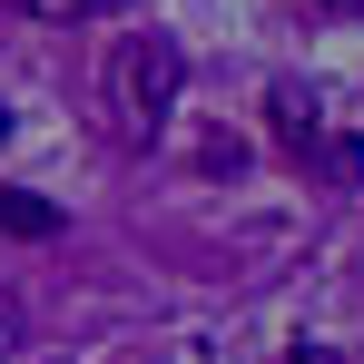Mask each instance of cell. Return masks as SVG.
I'll list each match as a JSON object with an SVG mask.
<instances>
[{
  "label": "cell",
  "mask_w": 364,
  "mask_h": 364,
  "mask_svg": "<svg viewBox=\"0 0 364 364\" xmlns=\"http://www.w3.org/2000/svg\"><path fill=\"white\" fill-rule=\"evenodd\" d=\"M30 20H60V30H89V20H119L128 0H20Z\"/></svg>",
  "instance_id": "cell-3"
},
{
  "label": "cell",
  "mask_w": 364,
  "mask_h": 364,
  "mask_svg": "<svg viewBox=\"0 0 364 364\" xmlns=\"http://www.w3.org/2000/svg\"><path fill=\"white\" fill-rule=\"evenodd\" d=\"M0 237H60V207L30 187H0Z\"/></svg>",
  "instance_id": "cell-2"
},
{
  "label": "cell",
  "mask_w": 364,
  "mask_h": 364,
  "mask_svg": "<svg viewBox=\"0 0 364 364\" xmlns=\"http://www.w3.org/2000/svg\"><path fill=\"white\" fill-rule=\"evenodd\" d=\"M286 364H315V355H286Z\"/></svg>",
  "instance_id": "cell-4"
},
{
  "label": "cell",
  "mask_w": 364,
  "mask_h": 364,
  "mask_svg": "<svg viewBox=\"0 0 364 364\" xmlns=\"http://www.w3.org/2000/svg\"><path fill=\"white\" fill-rule=\"evenodd\" d=\"M178 40L168 30H128L119 50H109V69H99V109H109V138H158L168 128V109H178Z\"/></svg>",
  "instance_id": "cell-1"
}]
</instances>
